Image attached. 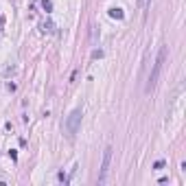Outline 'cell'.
Instances as JSON below:
<instances>
[{
    "label": "cell",
    "instance_id": "1",
    "mask_svg": "<svg viewBox=\"0 0 186 186\" xmlns=\"http://www.w3.org/2000/svg\"><path fill=\"white\" fill-rule=\"evenodd\" d=\"M164 57H167V46H162L160 48V53H158V59H155V64H153V70H151V75H149V81H147V92H151L153 88H155V83H158V77H160V70H162V64H164Z\"/></svg>",
    "mask_w": 186,
    "mask_h": 186
},
{
    "label": "cell",
    "instance_id": "2",
    "mask_svg": "<svg viewBox=\"0 0 186 186\" xmlns=\"http://www.w3.org/2000/svg\"><path fill=\"white\" fill-rule=\"evenodd\" d=\"M81 116H83L81 110H72L70 116L66 118V123H64V131H66L68 138H75V136H77L79 127H81Z\"/></svg>",
    "mask_w": 186,
    "mask_h": 186
},
{
    "label": "cell",
    "instance_id": "3",
    "mask_svg": "<svg viewBox=\"0 0 186 186\" xmlns=\"http://www.w3.org/2000/svg\"><path fill=\"white\" fill-rule=\"evenodd\" d=\"M110 162H112V147H105V151H103V162H101V173H99V184H105V180H107Z\"/></svg>",
    "mask_w": 186,
    "mask_h": 186
},
{
    "label": "cell",
    "instance_id": "4",
    "mask_svg": "<svg viewBox=\"0 0 186 186\" xmlns=\"http://www.w3.org/2000/svg\"><path fill=\"white\" fill-rule=\"evenodd\" d=\"M110 18H114V20H123V18H125V13H123V9L114 7V9H110Z\"/></svg>",
    "mask_w": 186,
    "mask_h": 186
},
{
    "label": "cell",
    "instance_id": "5",
    "mask_svg": "<svg viewBox=\"0 0 186 186\" xmlns=\"http://www.w3.org/2000/svg\"><path fill=\"white\" fill-rule=\"evenodd\" d=\"M42 31H44V33H55V24H53V22H44V24H42Z\"/></svg>",
    "mask_w": 186,
    "mask_h": 186
},
{
    "label": "cell",
    "instance_id": "6",
    "mask_svg": "<svg viewBox=\"0 0 186 186\" xmlns=\"http://www.w3.org/2000/svg\"><path fill=\"white\" fill-rule=\"evenodd\" d=\"M39 2H42L44 11H53V2H51V0H39Z\"/></svg>",
    "mask_w": 186,
    "mask_h": 186
},
{
    "label": "cell",
    "instance_id": "7",
    "mask_svg": "<svg viewBox=\"0 0 186 186\" xmlns=\"http://www.w3.org/2000/svg\"><path fill=\"white\" fill-rule=\"evenodd\" d=\"M153 169H155V171H160V169H164V160H158L155 164H153Z\"/></svg>",
    "mask_w": 186,
    "mask_h": 186
},
{
    "label": "cell",
    "instance_id": "8",
    "mask_svg": "<svg viewBox=\"0 0 186 186\" xmlns=\"http://www.w3.org/2000/svg\"><path fill=\"white\" fill-rule=\"evenodd\" d=\"M138 7H140V9H147V7H149V0H138Z\"/></svg>",
    "mask_w": 186,
    "mask_h": 186
},
{
    "label": "cell",
    "instance_id": "9",
    "mask_svg": "<svg viewBox=\"0 0 186 186\" xmlns=\"http://www.w3.org/2000/svg\"><path fill=\"white\" fill-rule=\"evenodd\" d=\"M57 180H59V182H64V184H66V182H68V177H66V175H64V173H59V175H57Z\"/></svg>",
    "mask_w": 186,
    "mask_h": 186
}]
</instances>
